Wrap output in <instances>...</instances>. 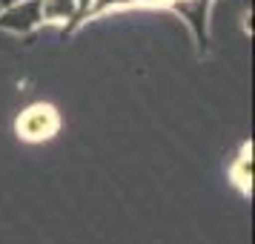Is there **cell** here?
<instances>
[{
    "label": "cell",
    "mask_w": 255,
    "mask_h": 244,
    "mask_svg": "<svg viewBox=\"0 0 255 244\" xmlns=\"http://www.w3.org/2000/svg\"><path fill=\"white\" fill-rule=\"evenodd\" d=\"M17 129H20V135L23 138H49V135H55V129H58V115H55V109L52 106H43L37 104L32 109H26L20 121H17Z\"/></svg>",
    "instance_id": "6da1fadb"
},
{
    "label": "cell",
    "mask_w": 255,
    "mask_h": 244,
    "mask_svg": "<svg viewBox=\"0 0 255 244\" xmlns=\"http://www.w3.org/2000/svg\"><path fill=\"white\" fill-rule=\"evenodd\" d=\"M40 23V3L37 0H17L0 12V26L9 32H32Z\"/></svg>",
    "instance_id": "7a4b0ae2"
},
{
    "label": "cell",
    "mask_w": 255,
    "mask_h": 244,
    "mask_svg": "<svg viewBox=\"0 0 255 244\" xmlns=\"http://www.w3.org/2000/svg\"><path fill=\"white\" fill-rule=\"evenodd\" d=\"M40 3V20L46 23H66L78 14V0H37Z\"/></svg>",
    "instance_id": "3957f363"
},
{
    "label": "cell",
    "mask_w": 255,
    "mask_h": 244,
    "mask_svg": "<svg viewBox=\"0 0 255 244\" xmlns=\"http://www.w3.org/2000/svg\"><path fill=\"white\" fill-rule=\"evenodd\" d=\"M175 9L189 17V26L195 29L198 40L204 43V40H207V20H204V17H207V0H178Z\"/></svg>",
    "instance_id": "277c9868"
},
{
    "label": "cell",
    "mask_w": 255,
    "mask_h": 244,
    "mask_svg": "<svg viewBox=\"0 0 255 244\" xmlns=\"http://www.w3.org/2000/svg\"><path fill=\"white\" fill-rule=\"evenodd\" d=\"M12 3H17V0H0V12H3L6 6H12Z\"/></svg>",
    "instance_id": "5b68a950"
}]
</instances>
